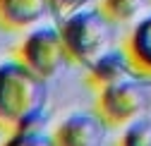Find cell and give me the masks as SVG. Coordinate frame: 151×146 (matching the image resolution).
Returning <instances> with one entry per match:
<instances>
[{
	"mask_svg": "<svg viewBox=\"0 0 151 146\" xmlns=\"http://www.w3.org/2000/svg\"><path fill=\"white\" fill-rule=\"evenodd\" d=\"M110 24H129L137 22L146 7V0H99L96 5Z\"/></svg>",
	"mask_w": 151,
	"mask_h": 146,
	"instance_id": "obj_9",
	"label": "cell"
},
{
	"mask_svg": "<svg viewBox=\"0 0 151 146\" xmlns=\"http://www.w3.org/2000/svg\"><path fill=\"white\" fill-rule=\"evenodd\" d=\"M115 146H151V120L137 117L134 122L125 125Z\"/></svg>",
	"mask_w": 151,
	"mask_h": 146,
	"instance_id": "obj_10",
	"label": "cell"
},
{
	"mask_svg": "<svg viewBox=\"0 0 151 146\" xmlns=\"http://www.w3.org/2000/svg\"><path fill=\"white\" fill-rule=\"evenodd\" d=\"M50 12V0H0V29L24 31Z\"/></svg>",
	"mask_w": 151,
	"mask_h": 146,
	"instance_id": "obj_8",
	"label": "cell"
},
{
	"mask_svg": "<svg viewBox=\"0 0 151 146\" xmlns=\"http://www.w3.org/2000/svg\"><path fill=\"white\" fill-rule=\"evenodd\" d=\"M106 125L96 113H70L50 132L55 146H99Z\"/></svg>",
	"mask_w": 151,
	"mask_h": 146,
	"instance_id": "obj_5",
	"label": "cell"
},
{
	"mask_svg": "<svg viewBox=\"0 0 151 146\" xmlns=\"http://www.w3.org/2000/svg\"><path fill=\"white\" fill-rule=\"evenodd\" d=\"M122 50L129 58L132 74L142 79H151V12L139 17L132 24L129 34L125 36Z\"/></svg>",
	"mask_w": 151,
	"mask_h": 146,
	"instance_id": "obj_7",
	"label": "cell"
},
{
	"mask_svg": "<svg viewBox=\"0 0 151 146\" xmlns=\"http://www.w3.org/2000/svg\"><path fill=\"white\" fill-rule=\"evenodd\" d=\"M144 105H146L144 89L132 77L120 84H113V86L96 91L93 113L101 117V122L106 127H125L142 115Z\"/></svg>",
	"mask_w": 151,
	"mask_h": 146,
	"instance_id": "obj_4",
	"label": "cell"
},
{
	"mask_svg": "<svg viewBox=\"0 0 151 146\" xmlns=\"http://www.w3.org/2000/svg\"><path fill=\"white\" fill-rule=\"evenodd\" d=\"M89 5H91V0H50V14L60 22L79 10H86Z\"/></svg>",
	"mask_w": 151,
	"mask_h": 146,
	"instance_id": "obj_12",
	"label": "cell"
},
{
	"mask_svg": "<svg viewBox=\"0 0 151 146\" xmlns=\"http://www.w3.org/2000/svg\"><path fill=\"white\" fill-rule=\"evenodd\" d=\"M132 65L122 48H108L101 58H96L86 67V84L93 91H101L106 86L120 84L125 79H132Z\"/></svg>",
	"mask_w": 151,
	"mask_h": 146,
	"instance_id": "obj_6",
	"label": "cell"
},
{
	"mask_svg": "<svg viewBox=\"0 0 151 146\" xmlns=\"http://www.w3.org/2000/svg\"><path fill=\"white\" fill-rule=\"evenodd\" d=\"M14 60H19L43 82L53 79L65 67V62H70L58 26H36L24 34L14 50Z\"/></svg>",
	"mask_w": 151,
	"mask_h": 146,
	"instance_id": "obj_3",
	"label": "cell"
},
{
	"mask_svg": "<svg viewBox=\"0 0 151 146\" xmlns=\"http://www.w3.org/2000/svg\"><path fill=\"white\" fill-rule=\"evenodd\" d=\"M46 84L19 60L0 62V132L14 134L41 127L48 98Z\"/></svg>",
	"mask_w": 151,
	"mask_h": 146,
	"instance_id": "obj_1",
	"label": "cell"
},
{
	"mask_svg": "<svg viewBox=\"0 0 151 146\" xmlns=\"http://www.w3.org/2000/svg\"><path fill=\"white\" fill-rule=\"evenodd\" d=\"M58 31L63 36L70 62L79 67H89L110 48L113 24L106 19V14L99 7H86L60 19Z\"/></svg>",
	"mask_w": 151,
	"mask_h": 146,
	"instance_id": "obj_2",
	"label": "cell"
},
{
	"mask_svg": "<svg viewBox=\"0 0 151 146\" xmlns=\"http://www.w3.org/2000/svg\"><path fill=\"white\" fill-rule=\"evenodd\" d=\"M0 146H55V144H53V137L48 132H43V127H36V130L7 134Z\"/></svg>",
	"mask_w": 151,
	"mask_h": 146,
	"instance_id": "obj_11",
	"label": "cell"
}]
</instances>
